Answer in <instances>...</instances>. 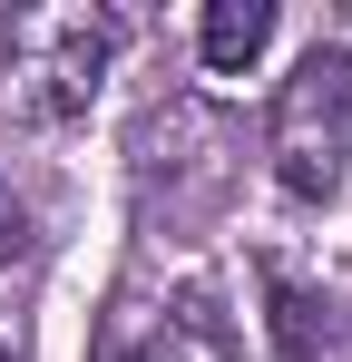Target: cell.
I'll use <instances>...</instances> for the list:
<instances>
[{
  "mask_svg": "<svg viewBox=\"0 0 352 362\" xmlns=\"http://www.w3.org/2000/svg\"><path fill=\"white\" fill-rule=\"evenodd\" d=\"M274 177H284V196H303V206L352 177V69H343V49H313V59L284 78Z\"/></svg>",
  "mask_w": 352,
  "mask_h": 362,
  "instance_id": "6da1fadb",
  "label": "cell"
},
{
  "mask_svg": "<svg viewBox=\"0 0 352 362\" xmlns=\"http://www.w3.org/2000/svg\"><path fill=\"white\" fill-rule=\"evenodd\" d=\"M98 69H108V30L98 20H59L49 30V59H40V108H78L88 88H98Z\"/></svg>",
  "mask_w": 352,
  "mask_h": 362,
  "instance_id": "7a4b0ae2",
  "label": "cell"
},
{
  "mask_svg": "<svg viewBox=\"0 0 352 362\" xmlns=\"http://www.w3.org/2000/svg\"><path fill=\"white\" fill-rule=\"evenodd\" d=\"M264 40H274V10H264V0H216V10H206V69L235 78Z\"/></svg>",
  "mask_w": 352,
  "mask_h": 362,
  "instance_id": "3957f363",
  "label": "cell"
},
{
  "mask_svg": "<svg viewBox=\"0 0 352 362\" xmlns=\"http://www.w3.org/2000/svg\"><path fill=\"white\" fill-rule=\"evenodd\" d=\"M264 303H274V353H284V362H313V353H323V303L303 294L284 264H264Z\"/></svg>",
  "mask_w": 352,
  "mask_h": 362,
  "instance_id": "277c9868",
  "label": "cell"
},
{
  "mask_svg": "<svg viewBox=\"0 0 352 362\" xmlns=\"http://www.w3.org/2000/svg\"><path fill=\"white\" fill-rule=\"evenodd\" d=\"M98 362H176V343L157 333V323H137L127 303L108 313V333H98Z\"/></svg>",
  "mask_w": 352,
  "mask_h": 362,
  "instance_id": "5b68a950",
  "label": "cell"
},
{
  "mask_svg": "<svg viewBox=\"0 0 352 362\" xmlns=\"http://www.w3.org/2000/svg\"><path fill=\"white\" fill-rule=\"evenodd\" d=\"M30 245V216H20V196H10V177H0V264Z\"/></svg>",
  "mask_w": 352,
  "mask_h": 362,
  "instance_id": "8992f818",
  "label": "cell"
},
{
  "mask_svg": "<svg viewBox=\"0 0 352 362\" xmlns=\"http://www.w3.org/2000/svg\"><path fill=\"white\" fill-rule=\"evenodd\" d=\"M0 362H10V353H0Z\"/></svg>",
  "mask_w": 352,
  "mask_h": 362,
  "instance_id": "52a82bcc",
  "label": "cell"
}]
</instances>
